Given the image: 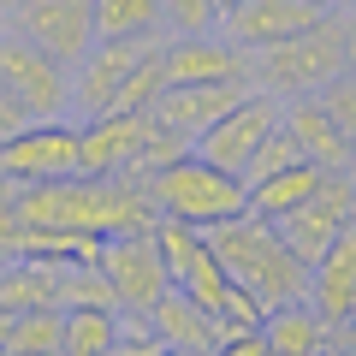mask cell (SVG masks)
Instances as JSON below:
<instances>
[{"label":"cell","instance_id":"obj_15","mask_svg":"<svg viewBox=\"0 0 356 356\" xmlns=\"http://www.w3.org/2000/svg\"><path fill=\"white\" fill-rule=\"evenodd\" d=\"M280 125L291 131L297 154H303V161H315L321 172H356V149L344 143L339 119L327 113V102H321V95H297V102H285Z\"/></svg>","mask_w":356,"mask_h":356},{"label":"cell","instance_id":"obj_10","mask_svg":"<svg viewBox=\"0 0 356 356\" xmlns=\"http://www.w3.org/2000/svg\"><path fill=\"white\" fill-rule=\"evenodd\" d=\"M77 172V125L65 119H36L18 137L0 143V178L6 184H54Z\"/></svg>","mask_w":356,"mask_h":356},{"label":"cell","instance_id":"obj_7","mask_svg":"<svg viewBox=\"0 0 356 356\" xmlns=\"http://www.w3.org/2000/svg\"><path fill=\"white\" fill-rule=\"evenodd\" d=\"M95 267H102V280L113 285L119 315H149V309L172 291V273H166L161 250H154V226L149 232H125V238H107Z\"/></svg>","mask_w":356,"mask_h":356},{"label":"cell","instance_id":"obj_25","mask_svg":"<svg viewBox=\"0 0 356 356\" xmlns=\"http://www.w3.org/2000/svg\"><path fill=\"white\" fill-rule=\"evenodd\" d=\"M119 332V315L107 309H65V339H60V356H102Z\"/></svg>","mask_w":356,"mask_h":356},{"label":"cell","instance_id":"obj_24","mask_svg":"<svg viewBox=\"0 0 356 356\" xmlns=\"http://www.w3.org/2000/svg\"><path fill=\"white\" fill-rule=\"evenodd\" d=\"M161 54H166V42L154 54H143L137 65H131V77L113 89V102H107V113H149L154 107V95L166 89V65H161Z\"/></svg>","mask_w":356,"mask_h":356},{"label":"cell","instance_id":"obj_41","mask_svg":"<svg viewBox=\"0 0 356 356\" xmlns=\"http://www.w3.org/2000/svg\"><path fill=\"white\" fill-rule=\"evenodd\" d=\"M161 356H184V350H161Z\"/></svg>","mask_w":356,"mask_h":356},{"label":"cell","instance_id":"obj_30","mask_svg":"<svg viewBox=\"0 0 356 356\" xmlns=\"http://www.w3.org/2000/svg\"><path fill=\"white\" fill-rule=\"evenodd\" d=\"M214 24H220L214 0H161V30H172V36H208Z\"/></svg>","mask_w":356,"mask_h":356},{"label":"cell","instance_id":"obj_31","mask_svg":"<svg viewBox=\"0 0 356 356\" xmlns=\"http://www.w3.org/2000/svg\"><path fill=\"white\" fill-rule=\"evenodd\" d=\"M166 344L149 332V321L143 315H119V332H113V344H107L102 356H161Z\"/></svg>","mask_w":356,"mask_h":356},{"label":"cell","instance_id":"obj_19","mask_svg":"<svg viewBox=\"0 0 356 356\" xmlns=\"http://www.w3.org/2000/svg\"><path fill=\"white\" fill-rule=\"evenodd\" d=\"M261 339L267 356H321L332 344V327L309 309V297H297V303H280L261 315Z\"/></svg>","mask_w":356,"mask_h":356},{"label":"cell","instance_id":"obj_14","mask_svg":"<svg viewBox=\"0 0 356 356\" xmlns=\"http://www.w3.org/2000/svg\"><path fill=\"white\" fill-rule=\"evenodd\" d=\"M309 309H315L332 332L356 315V220L321 250V261L309 267Z\"/></svg>","mask_w":356,"mask_h":356},{"label":"cell","instance_id":"obj_6","mask_svg":"<svg viewBox=\"0 0 356 356\" xmlns=\"http://www.w3.org/2000/svg\"><path fill=\"white\" fill-rule=\"evenodd\" d=\"M6 24H13V36H24L30 48H42L72 72L95 48V0H18Z\"/></svg>","mask_w":356,"mask_h":356},{"label":"cell","instance_id":"obj_1","mask_svg":"<svg viewBox=\"0 0 356 356\" xmlns=\"http://www.w3.org/2000/svg\"><path fill=\"white\" fill-rule=\"evenodd\" d=\"M13 220L42 232H89V238H125L149 232L154 202L137 178H54V184H18L13 191Z\"/></svg>","mask_w":356,"mask_h":356},{"label":"cell","instance_id":"obj_17","mask_svg":"<svg viewBox=\"0 0 356 356\" xmlns=\"http://www.w3.org/2000/svg\"><path fill=\"white\" fill-rule=\"evenodd\" d=\"M161 65H166V89L172 83H250L243 77V54L220 30H208V36H172Z\"/></svg>","mask_w":356,"mask_h":356},{"label":"cell","instance_id":"obj_5","mask_svg":"<svg viewBox=\"0 0 356 356\" xmlns=\"http://www.w3.org/2000/svg\"><path fill=\"white\" fill-rule=\"evenodd\" d=\"M350 220H356V172H327V178L315 184V196H309V202H297L291 214L267 220V226L280 232V243H285L303 267H315L321 250H327V243L339 238Z\"/></svg>","mask_w":356,"mask_h":356},{"label":"cell","instance_id":"obj_27","mask_svg":"<svg viewBox=\"0 0 356 356\" xmlns=\"http://www.w3.org/2000/svg\"><path fill=\"white\" fill-rule=\"evenodd\" d=\"M60 309H107V315H119V297L102 280V267H60Z\"/></svg>","mask_w":356,"mask_h":356},{"label":"cell","instance_id":"obj_32","mask_svg":"<svg viewBox=\"0 0 356 356\" xmlns=\"http://www.w3.org/2000/svg\"><path fill=\"white\" fill-rule=\"evenodd\" d=\"M321 102H327V113L339 119L344 143H350V149H356V72H344L339 83H327V89H321Z\"/></svg>","mask_w":356,"mask_h":356},{"label":"cell","instance_id":"obj_11","mask_svg":"<svg viewBox=\"0 0 356 356\" xmlns=\"http://www.w3.org/2000/svg\"><path fill=\"white\" fill-rule=\"evenodd\" d=\"M161 42H166L161 30H154V36H107V42H95V48L72 65V72H77L72 77V107L83 119H102L107 102H113V89L131 77V65H137L143 54H154Z\"/></svg>","mask_w":356,"mask_h":356},{"label":"cell","instance_id":"obj_3","mask_svg":"<svg viewBox=\"0 0 356 356\" xmlns=\"http://www.w3.org/2000/svg\"><path fill=\"white\" fill-rule=\"evenodd\" d=\"M243 77H250V89H267V95H280V102L321 95L327 83L344 77V18L321 13L309 30L273 42V48L243 54Z\"/></svg>","mask_w":356,"mask_h":356},{"label":"cell","instance_id":"obj_36","mask_svg":"<svg viewBox=\"0 0 356 356\" xmlns=\"http://www.w3.org/2000/svg\"><path fill=\"white\" fill-rule=\"evenodd\" d=\"M6 339H13V309H0V356H6Z\"/></svg>","mask_w":356,"mask_h":356},{"label":"cell","instance_id":"obj_13","mask_svg":"<svg viewBox=\"0 0 356 356\" xmlns=\"http://www.w3.org/2000/svg\"><path fill=\"white\" fill-rule=\"evenodd\" d=\"M149 113H102L77 125V172L83 178H125L137 161V143Z\"/></svg>","mask_w":356,"mask_h":356},{"label":"cell","instance_id":"obj_33","mask_svg":"<svg viewBox=\"0 0 356 356\" xmlns=\"http://www.w3.org/2000/svg\"><path fill=\"white\" fill-rule=\"evenodd\" d=\"M214 356H267V339H261V327H243V332H226V339L214 344Z\"/></svg>","mask_w":356,"mask_h":356},{"label":"cell","instance_id":"obj_28","mask_svg":"<svg viewBox=\"0 0 356 356\" xmlns=\"http://www.w3.org/2000/svg\"><path fill=\"white\" fill-rule=\"evenodd\" d=\"M178 154H191V137H178V131H166V125H143V143H137V161H131V172L125 178H149V172H161V166H172Z\"/></svg>","mask_w":356,"mask_h":356},{"label":"cell","instance_id":"obj_34","mask_svg":"<svg viewBox=\"0 0 356 356\" xmlns=\"http://www.w3.org/2000/svg\"><path fill=\"white\" fill-rule=\"evenodd\" d=\"M24 125H36V119L24 113V102H18L13 89L0 83V143H6V137H18V131H24Z\"/></svg>","mask_w":356,"mask_h":356},{"label":"cell","instance_id":"obj_38","mask_svg":"<svg viewBox=\"0 0 356 356\" xmlns=\"http://www.w3.org/2000/svg\"><path fill=\"white\" fill-rule=\"evenodd\" d=\"M309 6H321V13H332V6H339V0H309Z\"/></svg>","mask_w":356,"mask_h":356},{"label":"cell","instance_id":"obj_9","mask_svg":"<svg viewBox=\"0 0 356 356\" xmlns=\"http://www.w3.org/2000/svg\"><path fill=\"white\" fill-rule=\"evenodd\" d=\"M280 113H285L280 95H267V89H243V102L226 107V113H220L191 149L202 154V161H214L220 172H243V161L261 149V137H267V131H280Z\"/></svg>","mask_w":356,"mask_h":356},{"label":"cell","instance_id":"obj_12","mask_svg":"<svg viewBox=\"0 0 356 356\" xmlns=\"http://www.w3.org/2000/svg\"><path fill=\"white\" fill-rule=\"evenodd\" d=\"M315 18H321V6H309V0H238L232 13H220L214 30L238 54H255V48H273V42L309 30Z\"/></svg>","mask_w":356,"mask_h":356},{"label":"cell","instance_id":"obj_8","mask_svg":"<svg viewBox=\"0 0 356 356\" xmlns=\"http://www.w3.org/2000/svg\"><path fill=\"white\" fill-rule=\"evenodd\" d=\"M0 83L24 102L30 119H65V107H72V72L13 30H0Z\"/></svg>","mask_w":356,"mask_h":356},{"label":"cell","instance_id":"obj_35","mask_svg":"<svg viewBox=\"0 0 356 356\" xmlns=\"http://www.w3.org/2000/svg\"><path fill=\"white\" fill-rule=\"evenodd\" d=\"M344 72H356V6L344 13Z\"/></svg>","mask_w":356,"mask_h":356},{"label":"cell","instance_id":"obj_29","mask_svg":"<svg viewBox=\"0 0 356 356\" xmlns=\"http://www.w3.org/2000/svg\"><path fill=\"white\" fill-rule=\"evenodd\" d=\"M297 161H303V154H297V143H291V131H267V137H261V149H255L250 154V161H243V184H261V178H273V172H285V166H297Z\"/></svg>","mask_w":356,"mask_h":356},{"label":"cell","instance_id":"obj_21","mask_svg":"<svg viewBox=\"0 0 356 356\" xmlns=\"http://www.w3.org/2000/svg\"><path fill=\"white\" fill-rule=\"evenodd\" d=\"M321 178H327V172H321L315 161H297V166H285V172L261 178V184H243V191H250V208H243V214H255V220H280V214H291L297 202H309V196H315Z\"/></svg>","mask_w":356,"mask_h":356},{"label":"cell","instance_id":"obj_43","mask_svg":"<svg viewBox=\"0 0 356 356\" xmlns=\"http://www.w3.org/2000/svg\"><path fill=\"white\" fill-rule=\"evenodd\" d=\"M0 24H6V13H0Z\"/></svg>","mask_w":356,"mask_h":356},{"label":"cell","instance_id":"obj_23","mask_svg":"<svg viewBox=\"0 0 356 356\" xmlns=\"http://www.w3.org/2000/svg\"><path fill=\"white\" fill-rule=\"evenodd\" d=\"M161 0H95V42L107 36H154Z\"/></svg>","mask_w":356,"mask_h":356},{"label":"cell","instance_id":"obj_39","mask_svg":"<svg viewBox=\"0 0 356 356\" xmlns=\"http://www.w3.org/2000/svg\"><path fill=\"white\" fill-rule=\"evenodd\" d=\"M214 6H220V13H232V6H238V0H214Z\"/></svg>","mask_w":356,"mask_h":356},{"label":"cell","instance_id":"obj_26","mask_svg":"<svg viewBox=\"0 0 356 356\" xmlns=\"http://www.w3.org/2000/svg\"><path fill=\"white\" fill-rule=\"evenodd\" d=\"M178 291L191 297L196 309H208V315L220 321V309H226V297H232V280H226V267L214 261V250H202V255L191 261V273L178 280Z\"/></svg>","mask_w":356,"mask_h":356},{"label":"cell","instance_id":"obj_4","mask_svg":"<svg viewBox=\"0 0 356 356\" xmlns=\"http://www.w3.org/2000/svg\"><path fill=\"white\" fill-rule=\"evenodd\" d=\"M143 191H149L154 214L166 220H184V226L208 232L220 226V220H238L243 208H250V191H243L238 172H220L214 161H202V154H178L172 166H161V172L143 178Z\"/></svg>","mask_w":356,"mask_h":356},{"label":"cell","instance_id":"obj_20","mask_svg":"<svg viewBox=\"0 0 356 356\" xmlns=\"http://www.w3.org/2000/svg\"><path fill=\"white\" fill-rule=\"evenodd\" d=\"M0 309H60V267L54 261H30V255H6L0 267Z\"/></svg>","mask_w":356,"mask_h":356},{"label":"cell","instance_id":"obj_18","mask_svg":"<svg viewBox=\"0 0 356 356\" xmlns=\"http://www.w3.org/2000/svg\"><path fill=\"white\" fill-rule=\"evenodd\" d=\"M143 321H149V332L166 344V350H184V356H214V344L226 339V327H220L208 309H196L178 285H172V291H166Z\"/></svg>","mask_w":356,"mask_h":356},{"label":"cell","instance_id":"obj_16","mask_svg":"<svg viewBox=\"0 0 356 356\" xmlns=\"http://www.w3.org/2000/svg\"><path fill=\"white\" fill-rule=\"evenodd\" d=\"M243 89H250V83H172V89H161V95H154L149 119L196 143L220 113H226V107L243 102Z\"/></svg>","mask_w":356,"mask_h":356},{"label":"cell","instance_id":"obj_44","mask_svg":"<svg viewBox=\"0 0 356 356\" xmlns=\"http://www.w3.org/2000/svg\"><path fill=\"white\" fill-rule=\"evenodd\" d=\"M6 356H13V350H6Z\"/></svg>","mask_w":356,"mask_h":356},{"label":"cell","instance_id":"obj_40","mask_svg":"<svg viewBox=\"0 0 356 356\" xmlns=\"http://www.w3.org/2000/svg\"><path fill=\"white\" fill-rule=\"evenodd\" d=\"M13 6H18V0H0V13H13Z\"/></svg>","mask_w":356,"mask_h":356},{"label":"cell","instance_id":"obj_2","mask_svg":"<svg viewBox=\"0 0 356 356\" xmlns=\"http://www.w3.org/2000/svg\"><path fill=\"white\" fill-rule=\"evenodd\" d=\"M202 238H208V250H214V261L226 267V280L243 285L261 309H280V303L309 297V267L280 243V232L267 226V220L238 214V220L208 226Z\"/></svg>","mask_w":356,"mask_h":356},{"label":"cell","instance_id":"obj_37","mask_svg":"<svg viewBox=\"0 0 356 356\" xmlns=\"http://www.w3.org/2000/svg\"><path fill=\"white\" fill-rule=\"evenodd\" d=\"M321 356H356V350H350V344H327V350H321Z\"/></svg>","mask_w":356,"mask_h":356},{"label":"cell","instance_id":"obj_42","mask_svg":"<svg viewBox=\"0 0 356 356\" xmlns=\"http://www.w3.org/2000/svg\"><path fill=\"white\" fill-rule=\"evenodd\" d=\"M344 6H356V0H344Z\"/></svg>","mask_w":356,"mask_h":356},{"label":"cell","instance_id":"obj_22","mask_svg":"<svg viewBox=\"0 0 356 356\" xmlns=\"http://www.w3.org/2000/svg\"><path fill=\"white\" fill-rule=\"evenodd\" d=\"M60 339H65V309H24V315H13L6 350L13 356H60Z\"/></svg>","mask_w":356,"mask_h":356}]
</instances>
